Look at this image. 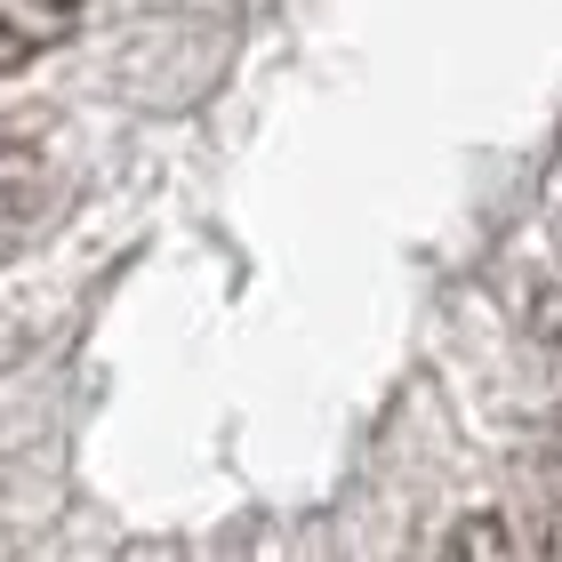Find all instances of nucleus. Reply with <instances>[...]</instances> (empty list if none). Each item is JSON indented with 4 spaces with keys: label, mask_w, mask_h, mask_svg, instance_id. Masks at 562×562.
Listing matches in <instances>:
<instances>
[{
    "label": "nucleus",
    "mask_w": 562,
    "mask_h": 562,
    "mask_svg": "<svg viewBox=\"0 0 562 562\" xmlns=\"http://www.w3.org/2000/svg\"><path fill=\"white\" fill-rule=\"evenodd\" d=\"M72 33H81V0H0V72L48 57Z\"/></svg>",
    "instance_id": "obj_1"
},
{
    "label": "nucleus",
    "mask_w": 562,
    "mask_h": 562,
    "mask_svg": "<svg viewBox=\"0 0 562 562\" xmlns=\"http://www.w3.org/2000/svg\"><path fill=\"white\" fill-rule=\"evenodd\" d=\"M530 346H539V362L554 370V386H562V290H547L539 305H530Z\"/></svg>",
    "instance_id": "obj_2"
},
{
    "label": "nucleus",
    "mask_w": 562,
    "mask_h": 562,
    "mask_svg": "<svg viewBox=\"0 0 562 562\" xmlns=\"http://www.w3.org/2000/svg\"><path fill=\"white\" fill-rule=\"evenodd\" d=\"M467 547H474V554H506V547H522V539H515L506 522H458V530H450V554H467Z\"/></svg>",
    "instance_id": "obj_3"
},
{
    "label": "nucleus",
    "mask_w": 562,
    "mask_h": 562,
    "mask_svg": "<svg viewBox=\"0 0 562 562\" xmlns=\"http://www.w3.org/2000/svg\"><path fill=\"white\" fill-rule=\"evenodd\" d=\"M547 515H554V522L539 530V547H554V554H562V458L547 467Z\"/></svg>",
    "instance_id": "obj_4"
},
{
    "label": "nucleus",
    "mask_w": 562,
    "mask_h": 562,
    "mask_svg": "<svg viewBox=\"0 0 562 562\" xmlns=\"http://www.w3.org/2000/svg\"><path fill=\"white\" fill-rule=\"evenodd\" d=\"M24 161H33V153H24V145H16V137H9V130H0V186H9V177H16V169H24Z\"/></svg>",
    "instance_id": "obj_5"
}]
</instances>
